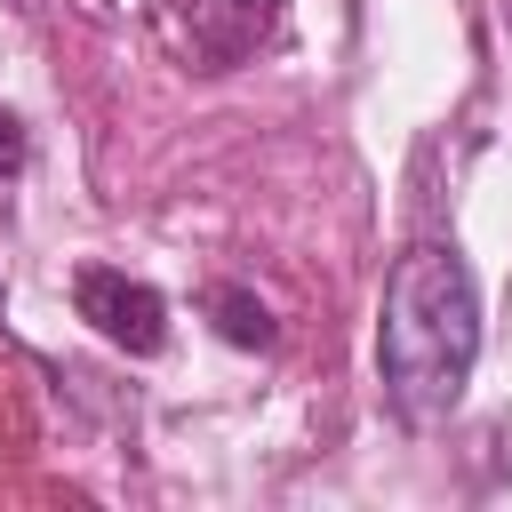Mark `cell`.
<instances>
[{
  "label": "cell",
  "mask_w": 512,
  "mask_h": 512,
  "mask_svg": "<svg viewBox=\"0 0 512 512\" xmlns=\"http://www.w3.org/2000/svg\"><path fill=\"white\" fill-rule=\"evenodd\" d=\"M280 16H288V0H168V8H160L168 40H176V56H184L192 72H232V64H248V56L280 32Z\"/></svg>",
  "instance_id": "cell-2"
},
{
  "label": "cell",
  "mask_w": 512,
  "mask_h": 512,
  "mask_svg": "<svg viewBox=\"0 0 512 512\" xmlns=\"http://www.w3.org/2000/svg\"><path fill=\"white\" fill-rule=\"evenodd\" d=\"M208 312H216V328H224L232 344H248V352H272V344H280V328H272L264 296H248V288H216V296H208Z\"/></svg>",
  "instance_id": "cell-4"
},
{
  "label": "cell",
  "mask_w": 512,
  "mask_h": 512,
  "mask_svg": "<svg viewBox=\"0 0 512 512\" xmlns=\"http://www.w3.org/2000/svg\"><path fill=\"white\" fill-rule=\"evenodd\" d=\"M72 304H80V320H88L104 344H120V352H136V360L168 344V296H160L152 280H128V272H112V264H80Z\"/></svg>",
  "instance_id": "cell-3"
},
{
  "label": "cell",
  "mask_w": 512,
  "mask_h": 512,
  "mask_svg": "<svg viewBox=\"0 0 512 512\" xmlns=\"http://www.w3.org/2000/svg\"><path fill=\"white\" fill-rule=\"evenodd\" d=\"M480 360V288L456 240H416L392 280H384V320H376V376L384 400L408 424H440Z\"/></svg>",
  "instance_id": "cell-1"
},
{
  "label": "cell",
  "mask_w": 512,
  "mask_h": 512,
  "mask_svg": "<svg viewBox=\"0 0 512 512\" xmlns=\"http://www.w3.org/2000/svg\"><path fill=\"white\" fill-rule=\"evenodd\" d=\"M24 168V128H16V112H0V176H16Z\"/></svg>",
  "instance_id": "cell-5"
}]
</instances>
